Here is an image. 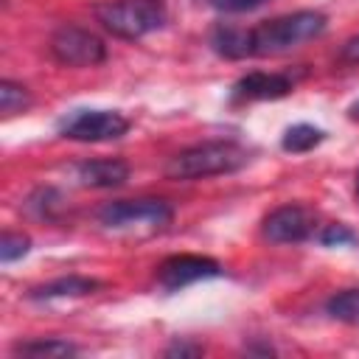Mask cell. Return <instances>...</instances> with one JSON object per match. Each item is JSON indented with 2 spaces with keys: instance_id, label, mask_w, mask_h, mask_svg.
<instances>
[{
  "instance_id": "obj_13",
  "label": "cell",
  "mask_w": 359,
  "mask_h": 359,
  "mask_svg": "<svg viewBox=\"0 0 359 359\" xmlns=\"http://www.w3.org/2000/svg\"><path fill=\"white\" fill-rule=\"evenodd\" d=\"M17 356H34V359H59V356H76L79 345L67 339H28L14 345Z\"/></svg>"
},
{
  "instance_id": "obj_21",
  "label": "cell",
  "mask_w": 359,
  "mask_h": 359,
  "mask_svg": "<svg viewBox=\"0 0 359 359\" xmlns=\"http://www.w3.org/2000/svg\"><path fill=\"white\" fill-rule=\"evenodd\" d=\"M165 356H202V345L194 342H174L165 348Z\"/></svg>"
},
{
  "instance_id": "obj_22",
  "label": "cell",
  "mask_w": 359,
  "mask_h": 359,
  "mask_svg": "<svg viewBox=\"0 0 359 359\" xmlns=\"http://www.w3.org/2000/svg\"><path fill=\"white\" fill-rule=\"evenodd\" d=\"M348 115H351V118H353V121H359V101H356V104H353V107H351V109H348Z\"/></svg>"
},
{
  "instance_id": "obj_23",
  "label": "cell",
  "mask_w": 359,
  "mask_h": 359,
  "mask_svg": "<svg viewBox=\"0 0 359 359\" xmlns=\"http://www.w3.org/2000/svg\"><path fill=\"white\" fill-rule=\"evenodd\" d=\"M356 194H359V174H356Z\"/></svg>"
},
{
  "instance_id": "obj_1",
  "label": "cell",
  "mask_w": 359,
  "mask_h": 359,
  "mask_svg": "<svg viewBox=\"0 0 359 359\" xmlns=\"http://www.w3.org/2000/svg\"><path fill=\"white\" fill-rule=\"evenodd\" d=\"M250 151L236 143V140H208L196 143L191 149L177 151L165 163V177L168 180H205L216 174H233L241 165H247Z\"/></svg>"
},
{
  "instance_id": "obj_6",
  "label": "cell",
  "mask_w": 359,
  "mask_h": 359,
  "mask_svg": "<svg viewBox=\"0 0 359 359\" xmlns=\"http://www.w3.org/2000/svg\"><path fill=\"white\" fill-rule=\"evenodd\" d=\"M62 137L79 143H104L118 140L129 132V121L115 109H76L59 123Z\"/></svg>"
},
{
  "instance_id": "obj_8",
  "label": "cell",
  "mask_w": 359,
  "mask_h": 359,
  "mask_svg": "<svg viewBox=\"0 0 359 359\" xmlns=\"http://www.w3.org/2000/svg\"><path fill=\"white\" fill-rule=\"evenodd\" d=\"M314 216L303 205H280L264 219V238L272 244H300L311 236Z\"/></svg>"
},
{
  "instance_id": "obj_16",
  "label": "cell",
  "mask_w": 359,
  "mask_h": 359,
  "mask_svg": "<svg viewBox=\"0 0 359 359\" xmlns=\"http://www.w3.org/2000/svg\"><path fill=\"white\" fill-rule=\"evenodd\" d=\"M31 107V93L25 84L20 81H11V79H3L0 81V112L6 118L17 115V112H25Z\"/></svg>"
},
{
  "instance_id": "obj_4",
  "label": "cell",
  "mask_w": 359,
  "mask_h": 359,
  "mask_svg": "<svg viewBox=\"0 0 359 359\" xmlns=\"http://www.w3.org/2000/svg\"><path fill=\"white\" fill-rule=\"evenodd\" d=\"M50 56L65 67H95L107 59V45L98 34L81 28V25H59L50 34Z\"/></svg>"
},
{
  "instance_id": "obj_15",
  "label": "cell",
  "mask_w": 359,
  "mask_h": 359,
  "mask_svg": "<svg viewBox=\"0 0 359 359\" xmlns=\"http://www.w3.org/2000/svg\"><path fill=\"white\" fill-rule=\"evenodd\" d=\"M325 311L339 323L356 325L359 323V289H342V292L331 294L325 303Z\"/></svg>"
},
{
  "instance_id": "obj_20",
  "label": "cell",
  "mask_w": 359,
  "mask_h": 359,
  "mask_svg": "<svg viewBox=\"0 0 359 359\" xmlns=\"http://www.w3.org/2000/svg\"><path fill=\"white\" fill-rule=\"evenodd\" d=\"M339 59L348 62V65H359V34L342 42V48H339Z\"/></svg>"
},
{
  "instance_id": "obj_18",
  "label": "cell",
  "mask_w": 359,
  "mask_h": 359,
  "mask_svg": "<svg viewBox=\"0 0 359 359\" xmlns=\"http://www.w3.org/2000/svg\"><path fill=\"white\" fill-rule=\"evenodd\" d=\"M320 241L325 247H342V244H356V233L345 224H328L323 233H320Z\"/></svg>"
},
{
  "instance_id": "obj_17",
  "label": "cell",
  "mask_w": 359,
  "mask_h": 359,
  "mask_svg": "<svg viewBox=\"0 0 359 359\" xmlns=\"http://www.w3.org/2000/svg\"><path fill=\"white\" fill-rule=\"evenodd\" d=\"M28 247H31L28 236H22V233H3V238H0V261L3 264L17 261V258H22L28 252Z\"/></svg>"
},
{
  "instance_id": "obj_12",
  "label": "cell",
  "mask_w": 359,
  "mask_h": 359,
  "mask_svg": "<svg viewBox=\"0 0 359 359\" xmlns=\"http://www.w3.org/2000/svg\"><path fill=\"white\" fill-rule=\"evenodd\" d=\"M210 45L224 59H247L252 56V31L236 25H219L210 36Z\"/></svg>"
},
{
  "instance_id": "obj_11",
  "label": "cell",
  "mask_w": 359,
  "mask_h": 359,
  "mask_svg": "<svg viewBox=\"0 0 359 359\" xmlns=\"http://www.w3.org/2000/svg\"><path fill=\"white\" fill-rule=\"evenodd\" d=\"M101 283L95 278H84V275H65L56 280H48L42 286H34L28 292L31 300H53V297H79V294H90L95 292Z\"/></svg>"
},
{
  "instance_id": "obj_3",
  "label": "cell",
  "mask_w": 359,
  "mask_h": 359,
  "mask_svg": "<svg viewBox=\"0 0 359 359\" xmlns=\"http://www.w3.org/2000/svg\"><path fill=\"white\" fill-rule=\"evenodd\" d=\"M98 25L118 39H140L154 34L165 22V8L160 0H104L93 8Z\"/></svg>"
},
{
  "instance_id": "obj_19",
  "label": "cell",
  "mask_w": 359,
  "mask_h": 359,
  "mask_svg": "<svg viewBox=\"0 0 359 359\" xmlns=\"http://www.w3.org/2000/svg\"><path fill=\"white\" fill-rule=\"evenodd\" d=\"M261 3H266V0H210V6L216 11H224V14H241V11L258 8Z\"/></svg>"
},
{
  "instance_id": "obj_2",
  "label": "cell",
  "mask_w": 359,
  "mask_h": 359,
  "mask_svg": "<svg viewBox=\"0 0 359 359\" xmlns=\"http://www.w3.org/2000/svg\"><path fill=\"white\" fill-rule=\"evenodd\" d=\"M328 28V17L314 8L292 11L275 20H266L252 31V56H278L286 50H294L311 39H317Z\"/></svg>"
},
{
  "instance_id": "obj_7",
  "label": "cell",
  "mask_w": 359,
  "mask_h": 359,
  "mask_svg": "<svg viewBox=\"0 0 359 359\" xmlns=\"http://www.w3.org/2000/svg\"><path fill=\"white\" fill-rule=\"evenodd\" d=\"M222 275V264L208 258V255H171L157 266V283L168 292L185 289L196 280H208V278H219Z\"/></svg>"
},
{
  "instance_id": "obj_9",
  "label": "cell",
  "mask_w": 359,
  "mask_h": 359,
  "mask_svg": "<svg viewBox=\"0 0 359 359\" xmlns=\"http://www.w3.org/2000/svg\"><path fill=\"white\" fill-rule=\"evenodd\" d=\"M294 87V79L289 73H264V70H252L247 76H241L233 87V95L241 101H272V98H283L289 95Z\"/></svg>"
},
{
  "instance_id": "obj_10",
  "label": "cell",
  "mask_w": 359,
  "mask_h": 359,
  "mask_svg": "<svg viewBox=\"0 0 359 359\" xmlns=\"http://www.w3.org/2000/svg\"><path fill=\"white\" fill-rule=\"evenodd\" d=\"M76 177L87 188H118L129 180V163L121 157H98L76 165Z\"/></svg>"
},
{
  "instance_id": "obj_5",
  "label": "cell",
  "mask_w": 359,
  "mask_h": 359,
  "mask_svg": "<svg viewBox=\"0 0 359 359\" xmlns=\"http://www.w3.org/2000/svg\"><path fill=\"white\" fill-rule=\"evenodd\" d=\"M174 210L165 199H118L107 202L98 210V222L112 230H129V227H165L171 222Z\"/></svg>"
},
{
  "instance_id": "obj_14",
  "label": "cell",
  "mask_w": 359,
  "mask_h": 359,
  "mask_svg": "<svg viewBox=\"0 0 359 359\" xmlns=\"http://www.w3.org/2000/svg\"><path fill=\"white\" fill-rule=\"evenodd\" d=\"M323 137H325L323 129H317V126H311V123H294V126H289V129L283 132L280 146H283L286 151H292V154H300V151H309V149L320 146Z\"/></svg>"
}]
</instances>
